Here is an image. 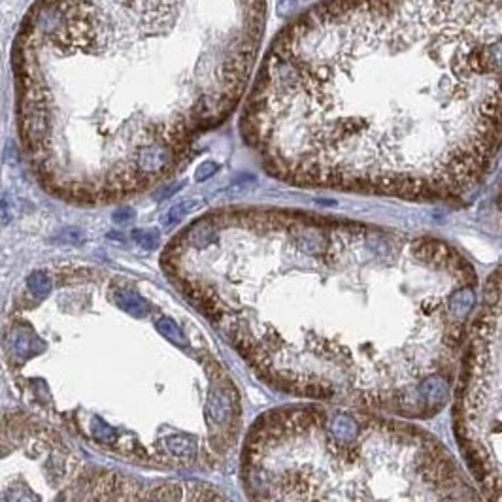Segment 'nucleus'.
<instances>
[{
    "mask_svg": "<svg viewBox=\"0 0 502 502\" xmlns=\"http://www.w3.org/2000/svg\"><path fill=\"white\" fill-rule=\"evenodd\" d=\"M163 269L281 391L404 419L450 399L479 300L450 242L295 208L204 214Z\"/></svg>",
    "mask_w": 502,
    "mask_h": 502,
    "instance_id": "1",
    "label": "nucleus"
},
{
    "mask_svg": "<svg viewBox=\"0 0 502 502\" xmlns=\"http://www.w3.org/2000/svg\"><path fill=\"white\" fill-rule=\"evenodd\" d=\"M238 127L293 187L470 199L502 159V0H320L272 38Z\"/></svg>",
    "mask_w": 502,
    "mask_h": 502,
    "instance_id": "2",
    "label": "nucleus"
},
{
    "mask_svg": "<svg viewBox=\"0 0 502 502\" xmlns=\"http://www.w3.org/2000/svg\"><path fill=\"white\" fill-rule=\"evenodd\" d=\"M267 10V0H35L12 69L38 185L98 206L174 176L244 103Z\"/></svg>",
    "mask_w": 502,
    "mask_h": 502,
    "instance_id": "3",
    "label": "nucleus"
},
{
    "mask_svg": "<svg viewBox=\"0 0 502 502\" xmlns=\"http://www.w3.org/2000/svg\"><path fill=\"white\" fill-rule=\"evenodd\" d=\"M244 481L253 502H487L448 448L404 417L325 402L261 417Z\"/></svg>",
    "mask_w": 502,
    "mask_h": 502,
    "instance_id": "4",
    "label": "nucleus"
},
{
    "mask_svg": "<svg viewBox=\"0 0 502 502\" xmlns=\"http://www.w3.org/2000/svg\"><path fill=\"white\" fill-rule=\"evenodd\" d=\"M451 393L468 470L487 502H502V267L479 295Z\"/></svg>",
    "mask_w": 502,
    "mask_h": 502,
    "instance_id": "5",
    "label": "nucleus"
},
{
    "mask_svg": "<svg viewBox=\"0 0 502 502\" xmlns=\"http://www.w3.org/2000/svg\"><path fill=\"white\" fill-rule=\"evenodd\" d=\"M112 295H114L115 304H117L121 310H125V312H129L131 315H134V317H144V315H148L149 304L146 303V300H144V298L138 295V291H134V289L114 286Z\"/></svg>",
    "mask_w": 502,
    "mask_h": 502,
    "instance_id": "6",
    "label": "nucleus"
},
{
    "mask_svg": "<svg viewBox=\"0 0 502 502\" xmlns=\"http://www.w3.org/2000/svg\"><path fill=\"white\" fill-rule=\"evenodd\" d=\"M199 206L197 200H182L180 204L172 206L170 210L166 211V216L163 217V223L166 227H174V225H180V223L185 219V216H189L191 211Z\"/></svg>",
    "mask_w": 502,
    "mask_h": 502,
    "instance_id": "7",
    "label": "nucleus"
},
{
    "mask_svg": "<svg viewBox=\"0 0 502 502\" xmlns=\"http://www.w3.org/2000/svg\"><path fill=\"white\" fill-rule=\"evenodd\" d=\"M27 287L29 291L35 295L36 298H44L47 293L52 291V278L44 272V270H36L29 276L27 280Z\"/></svg>",
    "mask_w": 502,
    "mask_h": 502,
    "instance_id": "8",
    "label": "nucleus"
},
{
    "mask_svg": "<svg viewBox=\"0 0 502 502\" xmlns=\"http://www.w3.org/2000/svg\"><path fill=\"white\" fill-rule=\"evenodd\" d=\"M157 329H159L168 340H172V342L176 344V346H183V348L187 346V338H185V334H183V332L180 331V327H177L172 320H168V317H163V320L157 321Z\"/></svg>",
    "mask_w": 502,
    "mask_h": 502,
    "instance_id": "9",
    "label": "nucleus"
},
{
    "mask_svg": "<svg viewBox=\"0 0 502 502\" xmlns=\"http://www.w3.org/2000/svg\"><path fill=\"white\" fill-rule=\"evenodd\" d=\"M132 240L144 250H155L160 242V234L157 228H136L132 230Z\"/></svg>",
    "mask_w": 502,
    "mask_h": 502,
    "instance_id": "10",
    "label": "nucleus"
},
{
    "mask_svg": "<svg viewBox=\"0 0 502 502\" xmlns=\"http://www.w3.org/2000/svg\"><path fill=\"white\" fill-rule=\"evenodd\" d=\"M217 163H214V160H206V163H202V165H199V168L194 170V180L197 182H204V180H210L214 174L217 172Z\"/></svg>",
    "mask_w": 502,
    "mask_h": 502,
    "instance_id": "11",
    "label": "nucleus"
},
{
    "mask_svg": "<svg viewBox=\"0 0 502 502\" xmlns=\"http://www.w3.org/2000/svg\"><path fill=\"white\" fill-rule=\"evenodd\" d=\"M59 238H61L63 244H81V242H83V234H81L78 228H66V230L61 233Z\"/></svg>",
    "mask_w": 502,
    "mask_h": 502,
    "instance_id": "12",
    "label": "nucleus"
},
{
    "mask_svg": "<svg viewBox=\"0 0 502 502\" xmlns=\"http://www.w3.org/2000/svg\"><path fill=\"white\" fill-rule=\"evenodd\" d=\"M13 219V211L10 200L2 199L0 200V225H8Z\"/></svg>",
    "mask_w": 502,
    "mask_h": 502,
    "instance_id": "13",
    "label": "nucleus"
},
{
    "mask_svg": "<svg viewBox=\"0 0 502 502\" xmlns=\"http://www.w3.org/2000/svg\"><path fill=\"white\" fill-rule=\"evenodd\" d=\"M134 216H136V214H134L132 210H127V208L125 210H117L114 214V221L119 223V225H125V223L132 221V219H134Z\"/></svg>",
    "mask_w": 502,
    "mask_h": 502,
    "instance_id": "14",
    "label": "nucleus"
}]
</instances>
